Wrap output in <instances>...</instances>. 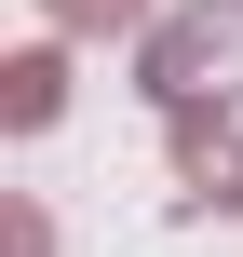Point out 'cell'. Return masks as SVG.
<instances>
[{"label":"cell","instance_id":"6da1fadb","mask_svg":"<svg viewBox=\"0 0 243 257\" xmlns=\"http://www.w3.org/2000/svg\"><path fill=\"white\" fill-rule=\"evenodd\" d=\"M149 95L162 108H230L243 95V0H189L149 27Z\"/></svg>","mask_w":243,"mask_h":257},{"label":"cell","instance_id":"277c9868","mask_svg":"<svg viewBox=\"0 0 243 257\" xmlns=\"http://www.w3.org/2000/svg\"><path fill=\"white\" fill-rule=\"evenodd\" d=\"M41 14H54V27H68V41H108V27H135V14H149V0H41Z\"/></svg>","mask_w":243,"mask_h":257},{"label":"cell","instance_id":"3957f363","mask_svg":"<svg viewBox=\"0 0 243 257\" xmlns=\"http://www.w3.org/2000/svg\"><path fill=\"white\" fill-rule=\"evenodd\" d=\"M0 122H14V136L54 122V54H14V68H0Z\"/></svg>","mask_w":243,"mask_h":257},{"label":"cell","instance_id":"7a4b0ae2","mask_svg":"<svg viewBox=\"0 0 243 257\" xmlns=\"http://www.w3.org/2000/svg\"><path fill=\"white\" fill-rule=\"evenodd\" d=\"M176 163H189L203 203H243V136L216 122V108H176Z\"/></svg>","mask_w":243,"mask_h":257}]
</instances>
